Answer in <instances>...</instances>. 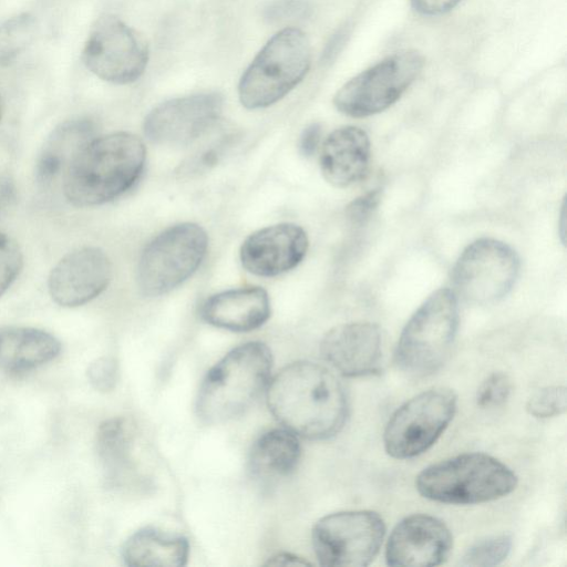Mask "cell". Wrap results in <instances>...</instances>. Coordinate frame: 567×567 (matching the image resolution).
<instances>
[{
  "label": "cell",
  "mask_w": 567,
  "mask_h": 567,
  "mask_svg": "<svg viewBox=\"0 0 567 567\" xmlns=\"http://www.w3.org/2000/svg\"><path fill=\"white\" fill-rule=\"evenodd\" d=\"M267 403L285 429L309 440H326L339 433L349 409L338 378L310 361L281 369L268 383Z\"/></svg>",
  "instance_id": "obj_1"
},
{
  "label": "cell",
  "mask_w": 567,
  "mask_h": 567,
  "mask_svg": "<svg viewBox=\"0 0 567 567\" xmlns=\"http://www.w3.org/2000/svg\"><path fill=\"white\" fill-rule=\"evenodd\" d=\"M146 151L135 135L117 132L93 138L75 155L64 174L63 192L75 206L107 203L140 178Z\"/></svg>",
  "instance_id": "obj_2"
},
{
  "label": "cell",
  "mask_w": 567,
  "mask_h": 567,
  "mask_svg": "<svg viewBox=\"0 0 567 567\" xmlns=\"http://www.w3.org/2000/svg\"><path fill=\"white\" fill-rule=\"evenodd\" d=\"M271 365V352L262 342L233 349L203 380L196 401L198 416L215 424L243 414L268 385Z\"/></svg>",
  "instance_id": "obj_3"
},
{
  "label": "cell",
  "mask_w": 567,
  "mask_h": 567,
  "mask_svg": "<svg viewBox=\"0 0 567 567\" xmlns=\"http://www.w3.org/2000/svg\"><path fill=\"white\" fill-rule=\"evenodd\" d=\"M517 476L511 467L485 453L471 452L433 463L415 478L425 498L454 505L492 502L511 494Z\"/></svg>",
  "instance_id": "obj_4"
},
{
  "label": "cell",
  "mask_w": 567,
  "mask_h": 567,
  "mask_svg": "<svg viewBox=\"0 0 567 567\" xmlns=\"http://www.w3.org/2000/svg\"><path fill=\"white\" fill-rule=\"evenodd\" d=\"M310 64L307 35L297 28L278 31L244 71L238 83L240 103L249 110L275 104L303 80Z\"/></svg>",
  "instance_id": "obj_5"
},
{
  "label": "cell",
  "mask_w": 567,
  "mask_h": 567,
  "mask_svg": "<svg viewBox=\"0 0 567 567\" xmlns=\"http://www.w3.org/2000/svg\"><path fill=\"white\" fill-rule=\"evenodd\" d=\"M455 292L441 288L427 297L404 326L395 348L398 367L413 377H425L446 360L458 328Z\"/></svg>",
  "instance_id": "obj_6"
},
{
  "label": "cell",
  "mask_w": 567,
  "mask_h": 567,
  "mask_svg": "<svg viewBox=\"0 0 567 567\" xmlns=\"http://www.w3.org/2000/svg\"><path fill=\"white\" fill-rule=\"evenodd\" d=\"M206 231L197 224L174 225L144 248L137 266V285L146 297H158L188 279L205 258Z\"/></svg>",
  "instance_id": "obj_7"
},
{
  "label": "cell",
  "mask_w": 567,
  "mask_h": 567,
  "mask_svg": "<svg viewBox=\"0 0 567 567\" xmlns=\"http://www.w3.org/2000/svg\"><path fill=\"white\" fill-rule=\"evenodd\" d=\"M424 56L416 50L393 53L360 72L334 94L336 109L352 117H367L393 105L416 80Z\"/></svg>",
  "instance_id": "obj_8"
},
{
  "label": "cell",
  "mask_w": 567,
  "mask_h": 567,
  "mask_svg": "<svg viewBox=\"0 0 567 567\" xmlns=\"http://www.w3.org/2000/svg\"><path fill=\"white\" fill-rule=\"evenodd\" d=\"M456 394L446 388L423 391L399 406L383 433L385 452L393 458L408 460L427 451L454 417Z\"/></svg>",
  "instance_id": "obj_9"
},
{
  "label": "cell",
  "mask_w": 567,
  "mask_h": 567,
  "mask_svg": "<svg viewBox=\"0 0 567 567\" xmlns=\"http://www.w3.org/2000/svg\"><path fill=\"white\" fill-rule=\"evenodd\" d=\"M385 536V523L373 511H344L320 518L312 528L313 550L320 565L368 566Z\"/></svg>",
  "instance_id": "obj_10"
},
{
  "label": "cell",
  "mask_w": 567,
  "mask_h": 567,
  "mask_svg": "<svg viewBox=\"0 0 567 567\" xmlns=\"http://www.w3.org/2000/svg\"><path fill=\"white\" fill-rule=\"evenodd\" d=\"M519 268V258L511 246L493 238L477 239L453 267L454 292L473 303L498 301L513 289Z\"/></svg>",
  "instance_id": "obj_11"
},
{
  "label": "cell",
  "mask_w": 567,
  "mask_h": 567,
  "mask_svg": "<svg viewBox=\"0 0 567 567\" xmlns=\"http://www.w3.org/2000/svg\"><path fill=\"white\" fill-rule=\"evenodd\" d=\"M86 68L100 79L127 84L144 73L148 61L145 40L117 17H101L83 50Z\"/></svg>",
  "instance_id": "obj_12"
},
{
  "label": "cell",
  "mask_w": 567,
  "mask_h": 567,
  "mask_svg": "<svg viewBox=\"0 0 567 567\" xmlns=\"http://www.w3.org/2000/svg\"><path fill=\"white\" fill-rule=\"evenodd\" d=\"M223 105V97L216 92L168 100L146 115L144 133L156 144L187 145L216 125Z\"/></svg>",
  "instance_id": "obj_13"
},
{
  "label": "cell",
  "mask_w": 567,
  "mask_h": 567,
  "mask_svg": "<svg viewBox=\"0 0 567 567\" xmlns=\"http://www.w3.org/2000/svg\"><path fill=\"white\" fill-rule=\"evenodd\" d=\"M453 538L449 527L432 515L412 514L392 529L385 546L389 566H437L449 557Z\"/></svg>",
  "instance_id": "obj_14"
},
{
  "label": "cell",
  "mask_w": 567,
  "mask_h": 567,
  "mask_svg": "<svg viewBox=\"0 0 567 567\" xmlns=\"http://www.w3.org/2000/svg\"><path fill=\"white\" fill-rule=\"evenodd\" d=\"M112 266L106 254L96 247H83L65 255L51 270L48 288L62 307L84 305L107 287Z\"/></svg>",
  "instance_id": "obj_15"
},
{
  "label": "cell",
  "mask_w": 567,
  "mask_h": 567,
  "mask_svg": "<svg viewBox=\"0 0 567 567\" xmlns=\"http://www.w3.org/2000/svg\"><path fill=\"white\" fill-rule=\"evenodd\" d=\"M307 233L298 225L282 223L261 228L240 247L243 267L260 277H274L298 266L308 250Z\"/></svg>",
  "instance_id": "obj_16"
},
{
  "label": "cell",
  "mask_w": 567,
  "mask_h": 567,
  "mask_svg": "<svg viewBox=\"0 0 567 567\" xmlns=\"http://www.w3.org/2000/svg\"><path fill=\"white\" fill-rule=\"evenodd\" d=\"M322 358L346 377L378 373L382 363V338L377 324L367 321L339 324L320 344Z\"/></svg>",
  "instance_id": "obj_17"
},
{
  "label": "cell",
  "mask_w": 567,
  "mask_h": 567,
  "mask_svg": "<svg viewBox=\"0 0 567 567\" xmlns=\"http://www.w3.org/2000/svg\"><path fill=\"white\" fill-rule=\"evenodd\" d=\"M370 153V140L362 128L339 127L323 142L320 155L321 173L336 187L350 186L367 173Z\"/></svg>",
  "instance_id": "obj_18"
},
{
  "label": "cell",
  "mask_w": 567,
  "mask_h": 567,
  "mask_svg": "<svg viewBox=\"0 0 567 567\" xmlns=\"http://www.w3.org/2000/svg\"><path fill=\"white\" fill-rule=\"evenodd\" d=\"M203 319L230 331H250L270 316V300L261 287H243L210 296L202 306Z\"/></svg>",
  "instance_id": "obj_19"
},
{
  "label": "cell",
  "mask_w": 567,
  "mask_h": 567,
  "mask_svg": "<svg viewBox=\"0 0 567 567\" xmlns=\"http://www.w3.org/2000/svg\"><path fill=\"white\" fill-rule=\"evenodd\" d=\"M301 449L297 435L287 429L269 430L254 443L248 458L252 478L271 485L296 468Z\"/></svg>",
  "instance_id": "obj_20"
},
{
  "label": "cell",
  "mask_w": 567,
  "mask_h": 567,
  "mask_svg": "<svg viewBox=\"0 0 567 567\" xmlns=\"http://www.w3.org/2000/svg\"><path fill=\"white\" fill-rule=\"evenodd\" d=\"M60 342L50 333L34 328H0V370L23 372L54 359Z\"/></svg>",
  "instance_id": "obj_21"
},
{
  "label": "cell",
  "mask_w": 567,
  "mask_h": 567,
  "mask_svg": "<svg viewBox=\"0 0 567 567\" xmlns=\"http://www.w3.org/2000/svg\"><path fill=\"white\" fill-rule=\"evenodd\" d=\"M189 545L185 537L145 527L134 533L124 544L122 556L133 567L186 565Z\"/></svg>",
  "instance_id": "obj_22"
},
{
  "label": "cell",
  "mask_w": 567,
  "mask_h": 567,
  "mask_svg": "<svg viewBox=\"0 0 567 567\" xmlns=\"http://www.w3.org/2000/svg\"><path fill=\"white\" fill-rule=\"evenodd\" d=\"M94 124L87 118L66 121L48 137L37 163V178L50 183L94 137Z\"/></svg>",
  "instance_id": "obj_23"
},
{
  "label": "cell",
  "mask_w": 567,
  "mask_h": 567,
  "mask_svg": "<svg viewBox=\"0 0 567 567\" xmlns=\"http://www.w3.org/2000/svg\"><path fill=\"white\" fill-rule=\"evenodd\" d=\"M131 443V429L124 419H111L101 424L96 445L110 480L118 481L130 471Z\"/></svg>",
  "instance_id": "obj_24"
},
{
  "label": "cell",
  "mask_w": 567,
  "mask_h": 567,
  "mask_svg": "<svg viewBox=\"0 0 567 567\" xmlns=\"http://www.w3.org/2000/svg\"><path fill=\"white\" fill-rule=\"evenodd\" d=\"M35 30L33 17L23 13L0 25V68L9 65L31 42Z\"/></svg>",
  "instance_id": "obj_25"
},
{
  "label": "cell",
  "mask_w": 567,
  "mask_h": 567,
  "mask_svg": "<svg viewBox=\"0 0 567 567\" xmlns=\"http://www.w3.org/2000/svg\"><path fill=\"white\" fill-rule=\"evenodd\" d=\"M512 537L502 534L482 539L472 545L463 555L460 565L470 567H489L503 563L511 553Z\"/></svg>",
  "instance_id": "obj_26"
},
{
  "label": "cell",
  "mask_w": 567,
  "mask_h": 567,
  "mask_svg": "<svg viewBox=\"0 0 567 567\" xmlns=\"http://www.w3.org/2000/svg\"><path fill=\"white\" fill-rule=\"evenodd\" d=\"M567 408L565 386L550 385L536 390L527 400V412L538 419H547L563 414Z\"/></svg>",
  "instance_id": "obj_27"
},
{
  "label": "cell",
  "mask_w": 567,
  "mask_h": 567,
  "mask_svg": "<svg viewBox=\"0 0 567 567\" xmlns=\"http://www.w3.org/2000/svg\"><path fill=\"white\" fill-rule=\"evenodd\" d=\"M22 264V252L17 241L0 233V297L17 279Z\"/></svg>",
  "instance_id": "obj_28"
},
{
  "label": "cell",
  "mask_w": 567,
  "mask_h": 567,
  "mask_svg": "<svg viewBox=\"0 0 567 567\" xmlns=\"http://www.w3.org/2000/svg\"><path fill=\"white\" fill-rule=\"evenodd\" d=\"M512 390V382L504 372H493L478 386L476 403L483 409L496 408L505 403Z\"/></svg>",
  "instance_id": "obj_29"
},
{
  "label": "cell",
  "mask_w": 567,
  "mask_h": 567,
  "mask_svg": "<svg viewBox=\"0 0 567 567\" xmlns=\"http://www.w3.org/2000/svg\"><path fill=\"white\" fill-rule=\"evenodd\" d=\"M381 202V190L373 189L354 198L346 208L348 219L355 225L365 223Z\"/></svg>",
  "instance_id": "obj_30"
},
{
  "label": "cell",
  "mask_w": 567,
  "mask_h": 567,
  "mask_svg": "<svg viewBox=\"0 0 567 567\" xmlns=\"http://www.w3.org/2000/svg\"><path fill=\"white\" fill-rule=\"evenodd\" d=\"M230 135L223 136L218 142L204 148L199 154L195 155L192 161L185 164V173H197L198 171L207 169L215 165L225 148L230 142Z\"/></svg>",
  "instance_id": "obj_31"
},
{
  "label": "cell",
  "mask_w": 567,
  "mask_h": 567,
  "mask_svg": "<svg viewBox=\"0 0 567 567\" xmlns=\"http://www.w3.org/2000/svg\"><path fill=\"white\" fill-rule=\"evenodd\" d=\"M117 377V365L113 359L101 358L89 368V379L93 385L102 391L111 390Z\"/></svg>",
  "instance_id": "obj_32"
},
{
  "label": "cell",
  "mask_w": 567,
  "mask_h": 567,
  "mask_svg": "<svg viewBox=\"0 0 567 567\" xmlns=\"http://www.w3.org/2000/svg\"><path fill=\"white\" fill-rule=\"evenodd\" d=\"M322 128L319 123H311L302 131L299 138V152L305 157L312 156L320 143Z\"/></svg>",
  "instance_id": "obj_33"
},
{
  "label": "cell",
  "mask_w": 567,
  "mask_h": 567,
  "mask_svg": "<svg viewBox=\"0 0 567 567\" xmlns=\"http://www.w3.org/2000/svg\"><path fill=\"white\" fill-rule=\"evenodd\" d=\"M461 0H410L412 8L424 16H439L453 9Z\"/></svg>",
  "instance_id": "obj_34"
},
{
  "label": "cell",
  "mask_w": 567,
  "mask_h": 567,
  "mask_svg": "<svg viewBox=\"0 0 567 567\" xmlns=\"http://www.w3.org/2000/svg\"><path fill=\"white\" fill-rule=\"evenodd\" d=\"M267 566H307L310 565L306 559L289 553L278 554L266 563Z\"/></svg>",
  "instance_id": "obj_35"
},
{
  "label": "cell",
  "mask_w": 567,
  "mask_h": 567,
  "mask_svg": "<svg viewBox=\"0 0 567 567\" xmlns=\"http://www.w3.org/2000/svg\"><path fill=\"white\" fill-rule=\"evenodd\" d=\"M13 198L14 187L12 183L8 178L0 176V216L10 206Z\"/></svg>",
  "instance_id": "obj_36"
},
{
  "label": "cell",
  "mask_w": 567,
  "mask_h": 567,
  "mask_svg": "<svg viewBox=\"0 0 567 567\" xmlns=\"http://www.w3.org/2000/svg\"><path fill=\"white\" fill-rule=\"evenodd\" d=\"M559 234L561 236V241L565 243L566 237V203L564 200L561 213H560V221H559Z\"/></svg>",
  "instance_id": "obj_37"
},
{
  "label": "cell",
  "mask_w": 567,
  "mask_h": 567,
  "mask_svg": "<svg viewBox=\"0 0 567 567\" xmlns=\"http://www.w3.org/2000/svg\"><path fill=\"white\" fill-rule=\"evenodd\" d=\"M1 114H2V101H1V96H0V118H1Z\"/></svg>",
  "instance_id": "obj_38"
}]
</instances>
